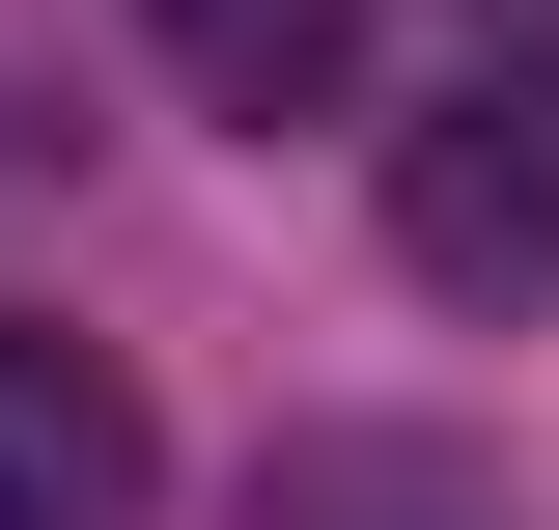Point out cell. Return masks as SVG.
I'll use <instances>...</instances> for the list:
<instances>
[{
    "mask_svg": "<svg viewBox=\"0 0 559 530\" xmlns=\"http://www.w3.org/2000/svg\"><path fill=\"white\" fill-rule=\"evenodd\" d=\"M392 279L419 308H532L559 279V57H476L392 112Z\"/></svg>",
    "mask_w": 559,
    "mask_h": 530,
    "instance_id": "obj_1",
    "label": "cell"
},
{
    "mask_svg": "<svg viewBox=\"0 0 559 530\" xmlns=\"http://www.w3.org/2000/svg\"><path fill=\"white\" fill-rule=\"evenodd\" d=\"M168 503V447H140V392L84 363V335L0 308V530H140Z\"/></svg>",
    "mask_w": 559,
    "mask_h": 530,
    "instance_id": "obj_2",
    "label": "cell"
},
{
    "mask_svg": "<svg viewBox=\"0 0 559 530\" xmlns=\"http://www.w3.org/2000/svg\"><path fill=\"white\" fill-rule=\"evenodd\" d=\"M252 530H532V503H503L448 419H308V447L252 474Z\"/></svg>",
    "mask_w": 559,
    "mask_h": 530,
    "instance_id": "obj_3",
    "label": "cell"
},
{
    "mask_svg": "<svg viewBox=\"0 0 559 530\" xmlns=\"http://www.w3.org/2000/svg\"><path fill=\"white\" fill-rule=\"evenodd\" d=\"M168 57H197V112L224 140H308V112H364V0H140Z\"/></svg>",
    "mask_w": 559,
    "mask_h": 530,
    "instance_id": "obj_4",
    "label": "cell"
}]
</instances>
